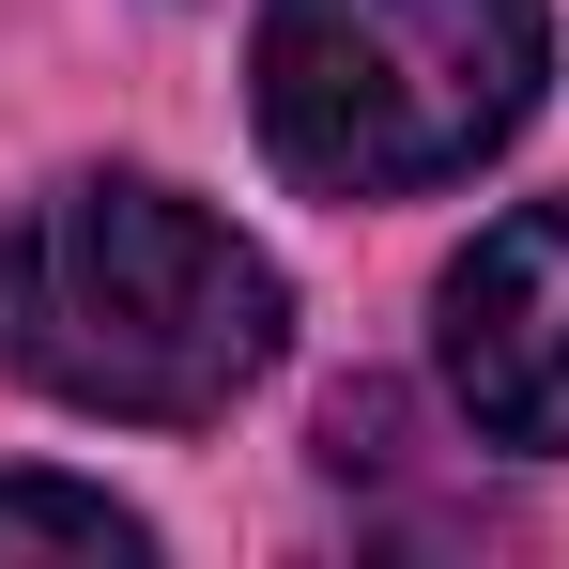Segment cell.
<instances>
[{
  "instance_id": "obj_1",
  "label": "cell",
  "mask_w": 569,
  "mask_h": 569,
  "mask_svg": "<svg viewBox=\"0 0 569 569\" xmlns=\"http://www.w3.org/2000/svg\"><path fill=\"white\" fill-rule=\"evenodd\" d=\"M278 262L154 170H78L0 231V355L139 431H200L278 370Z\"/></svg>"
},
{
  "instance_id": "obj_2",
  "label": "cell",
  "mask_w": 569,
  "mask_h": 569,
  "mask_svg": "<svg viewBox=\"0 0 569 569\" xmlns=\"http://www.w3.org/2000/svg\"><path fill=\"white\" fill-rule=\"evenodd\" d=\"M555 78L539 0H262V154L323 200H416L523 139Z\"/></svg>"
},
{
  "instance_id": "obj_3",
  "label": "cell",
  "mask_w": 569,
  "mask_h": 569,
  "mask_svg": "<svg viewBox=\"0 0 569 569\" xmlns=\"http://www.w3.org/2000/svg\"><path fill=\"white\" fill-rule=\"evenodd\" d=\"M447 400H462L492 447L569 462V200L492 216L462 262H447Z\"/></svg>"
},
{
  "instance_id": "obj_4",
  "label": "cell",
  "mask_w": 569,
  "mask_h": 569,
  "mask_svg": "<svg viewBox=\"0 0 569 569\" xmlns=\"http://www.w3.org/2000/svg\"><path fill=\"white\" fill-rule=\"evenodd\" d=\"M0 555H93V569H123V555H154V539H139V508H108L78 477H0Z\"/></svg>"
}]
</instances>
